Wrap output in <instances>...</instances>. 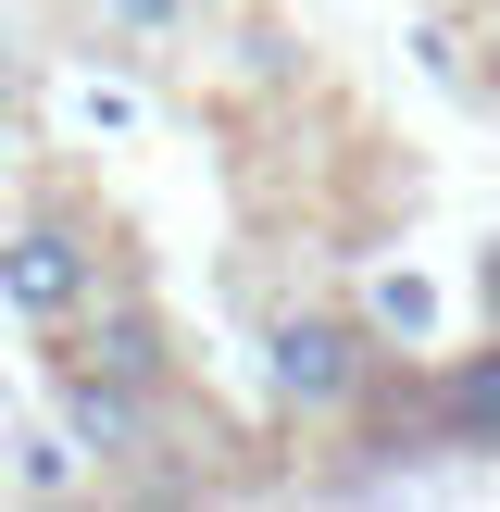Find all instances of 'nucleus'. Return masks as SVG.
Masks as SVG:
<instances>
[{
    "mask_svg": "<svg viewBox=\"0 0 500 512\" xmlns=\"http://www.w3.org/2000/svg\"><path fill=\"white\" fill-rule=\"evenodd\" d=\"M263 400L300 438H350L388 400V325L363 300H275L263 313Z\"/></svg>",
    "mask_w": 500,
    "mask_h": 512,
    "instance_id": "1",
    "label": "nucleus"
},
{
    "mask_svg": "<svg viewBox=\"0 0 500 512\" xmlns=\"http://www.w3.org/2000/svg\"><path fill=\"white\" fill-rule=\"evenodd\" d=\"M100 288H113V225H100V200L25 188L13 213H0V313H13L25 338H50V325H75Z\"/></svg>",
    "mask_w": 500,
    "mask_h": 512,
    "instance_id": "2",
    "label": "nucleus"
},
{
    "mask_svg": "<svg viewBox=\"0 0 500 512\" xmlns=\"http://www.w3.org/2000/svg\"><path fill=\"white\" fill-rule=\"evenodd\" d=\"M38 400H50V425L88 450L100 488H150V463L175 450V388H138V375L88 363V350H63V338H38Z\"/></svg>",
    "mask_w": 500,
    "mask_h": 512,
    "instance_id": "3",
    "label": "nucleus"
},
{
    "mask_svg": "<svg viewBox=\"0 0 500 512\" xmlns=\"http://www.w3.org/2000/svg\"><path fill=\"white\" fill-rule=\"evenodd\" d=\"M50 338L88 350V363H113V375H138V388H175V375H188V363H175V313H163L150 288H125V275H113L75 325H50Z\"/></svg>",
    "mask_w": 500,
    "mask_h": 512,
    "instance_id": "4",
    "label": "nucleus"
},
{
    "mask_svg": "<svg viewBox=\"0 0 500 512\" xmlns=\"http://www.w3.org/2000/svg\"><path fill=\"white\" fill-rule=\"evenodd\" d=\"M425 438H438V450H475V463H500V325L425 375Z\"/></svg>",
    "mask_w": 500,
    "mask_h": 512,
    "instance_id": "5",
    "label": "nucleus"
},
{
    "mask_svg": "<svg viewBox=\"0 0 500 512\" xmlns=\"http://www.w3.org/2000/svg\"><path fill=\"white\" fill-rule=\"evenodd\" d=\"M213 13H225V0H88V25L125 50V63H175V50H200Z\"/></svg>",
    "mask_w": 500,
    "mask_h": 512,
    "instance_id": "6",
    "label": "nucleus"
},
{
    "mask_svg": "<svg viewBox=\"0 0 500 512\" xmlns=\"http://www.w3.org/2000/svg\"><path fill=\"white\" fill-rule=\"evenodd\" d=\"M75 488H100L88 450H75L63 425H25V438H13V500H75Z\"/></svg>",
    "mask_w": 500,
    "mask_h": 512,
    "instance_id": "7",
    "label": "nucleus"
},
{
    "mask_svg": "<svg viewBox=\"0 0 500 512\" xmlns=\"http://www.w3.org/2000/svg\"><path fill=\"white\" fill-rule=\"evenodd\" d=\"M363 313L388 325V338H425V325H438V288H425V275H375V288H363Z\"/></svg>",
    "mask_w": 500,
    "mask_h": 512,
    "instance_id": "8",
    "label": "nucleus"
},
{
    "mask_svg": "<svg viewBox=\"0 0 500 512\" xmlns=\"http://www.w3.org/2000/svg\"><path fill=\"white\" fill-rule=\"evenodd\" d=\"M0 125H25V38L0 25Z\"/></svg>",
    "mask_w": 500,
    "mask_h": 512,
    "instance_id": "9",
    "label": "nucleus"
},
{
    "mask_svg": "<svg viewBox=\"0 0 500 512\" xmlns=\"http://www.w3.org/2000/svg\"><path fill=\"white\" fill-rule=\"evenodd\" d=\"M475 300H488V325H500V238H488V263H475Z\"/></svg>",
    "mask_w": 500,
    "mask_h": 512,
    "instance_id": "10",
    "label": "nucleus"
},
{
    "mask_svg": "<svg viewBox=\"0 0 500 512\" xmlns=\"http://www.w3.org/2000/svg\"><path fill=\"white\" fill-rule=\"evenodd\" d=\"M0 500H13V438H0Z\"/></svg>",
    "mask_w": 500,
    "mask_h": 512,
    "instance_id": "11",
    "label": "nucleus"
}]
</instances>
